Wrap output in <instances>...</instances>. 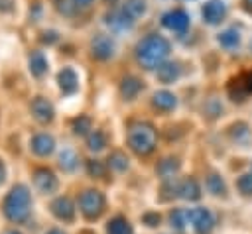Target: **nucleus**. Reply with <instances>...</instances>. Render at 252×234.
Wrapping results in <instances>:
<instances>
[{
	"label": "nucleus",
	"mask_w": 252,
	"mask_h": 234,
	"mask_svg": "<svg viewBox=\"0 0 252 234\" xmlns=\"http://www.w3.org/2000/svg\"><path fill=\"white\" fill-rule=\"evenodd\" d=\"M142 88H144L142 81H140L138 77H134V75L124 77L122 83H120V94H122L124 100H132V98H136V96L140 94Z\"/></svg>",
	"instance_id": "4468645a"
},
{
	"label": "nucleus",
	"mask_w": 252,
	"mask_h": 234,
	"mask_svg": "<svg viewBox=\"0 0 252 234\" xmlns=\"http://www.w3.org/2000/svg\"><path fill=\"white\" fill-rule=\"evenodd\" d=\"M179 73H181V69L177 63H163L158 67V79L161 83H173L179 77Z\"/></svg>",
	"instance_id": "a211bd4d"
},
{
	"label": "nucleus",
	"mask_w": 252,
	"mask_h": 234,
	"mask_svg": "<svg viewBox=\"0 0 252 234\" xmlns=\"http://www.w3.org/2000/svg\"><path fill=\"white\" fill-rule=\"evenodd\" d=\"M57 81H59V88L63 94H75L79 88V77L71 67H63L57 75Z\"/></svg>",
	"instance_id": "ddd939ff"
},
{
	"label": "nucleus",
	"mask_w": 252,
	"mask_h": 234,
	"mask_svg": "<svg viewBox=\"0 0 252 234\" xmlns=\"http://www.w3.org/2000/svg\"><path fill=\"white\" fill-rule=\"evenodd\" d=\"M73 2H75V6H83V8H85V6H89L93 0H73Z\"/></svg>",
	"instance_id": "e433bc0d"
},
{
	"label": "nucleus",
	"mask_w": 252,
	"mask_h": 234,
	"mask_svg": "<svg viewBox=\"0 0 252 234\" xmlns=\"http://www.w3.org/2000/svg\"><path fill=\"white\" fill-rule=\"evenodd\" d=\"M161 22H163V26L167 29H171L175 33H183L189 28V16L181 8H175V10H169L167 14H163Z\"/></svg>",
	"instance_id": "0eeeda50"
},
{
	"label": "nucleus",
	"mask_w": 252,
	"mask_h": 234,
	"mask_svg": "<svg viewBox=\"0 0 252 234\" xmlns=\"http://www.w3.org/2000/svg\"><path fill=\"white\" fill-rule=\"evenodd\" d=\"M33 183H35V187H37L39 193L49 195V193H55L57 191V179H55V175L49 169H43V167L35 169L33 171Z\"/></svg>",
	"instance_id": "9d476101"
},
{
	"label": "nucleus",
	"mask_w": 252,
	"mask_h": 234,
	"mask_svg": "<svg viewBox=\"0 0 252 234\" xmlns=\"http://www.w3.org/2000/svg\"><path fill=\"white\" fill-rule=\"evenodd\" d=\"M187 222L195 228L197 234H211L213 226H215V218H213L211 210L201 208V206L187 210Z\"/></svg>",
	"instance_id": "423d86ee"
},
{
	"label": "nucleus",
	"mask_w": 252,
	"mask_h": 234,
	"mask_svg": "<svg viewBox=\"0 0 252 234\" xmlns=\"http://www.w3.org/2000/svg\"><path fill=\"white\" fill-rule=\"evenodd\" d=\"M30 71L35 77H41L47 71V59H45V55L41 51H32V55H30Z\"/></svg>",
	"instance_id": "6ab92c4d"
},
{
	"label": "nucleus",
	"mask_w": 252,
	"mask_h": 234,
	"mask_svg": "<svg viewBox=\"0 0 252 234\" xmlns=\"http://www.w3.org/2000/svg\"><path fill=\"white\" fill-rule=\"evenodd\" d=\"M108 24L116 29H124V28H130L134 24V20L124 10H120V12H114L112 16H108Z\"/></svg>",
	"instance_id": "5701e85b"
},
{
	"label": "nucleus",
	"mask_w": 252,
	"mask_h": 234,
	"mask_svg": "<svg viewBox=\"0 0 252 234\" xmlns=\"http://www.w3.org/2000/svg\"><path fill=\"white\" fill-rule=\"evenodd\" d=\"M144 222H148L150 226H156L159 222V214L158 212H148V214H144Z\"/></svg>",
	"instance_id": "72a5a7b5"
},
{
	"label": "nucleus",
	"mask_w": 252,
	"mask_h": 234,
	"mask_svg": "<svg viewBox=\"0 0 252 234\" xmlns=\"http://www.w3.org/2000/svg\"><path fill=\"white\" fill-rule=\"evenodd\" d=\"M51 210L53 214L59 218V220H65V222H71L75 218V205L69 197H57L53 203H51Z\"/></svg>",
	"instance_id": "f8f14e48"
},
{
	"label": "nucleus",
	"mask_w": 252,
	"mask_h": 234,
	"mask_svg": "<svg viewBox=\"0 0 252 234\" xmlns=\"http://www.w3.org/2000/svg\"><path fill=\"white\" fill-rule=\"evenodd\" d=\"M45 234H65L63 230H59V228H51V230H47Z\"/></svg>",
	"instance_id": "4c0bfd02"
},
{
	"label": "nucleus",
	"mask_w": 252,
	"mask_h": 234,
	"mask_svg": "<svg viewBox=\"0 0 252 234\" xmlns=\"http://www.w3.org/2000/svg\"><path fill=\"white\" fill-rule=\"evenodd\" d=\"M30 205H32V199H30V191L26 185H16L8 197L4 199V214L10 222H26L28 216H30Z\"/></svg>",
	"instance_id": "f03ea898"
},
{
	"label": "nucleus",
	"mask_w": 252,
	"mask_h": 234,
	"mask_svg": "<svg viewBox=\"0 0 252 234\" xmlns=\"http://www.w3.org/2000/svg\"><path fill=\"white\" fill-rule=\"evenodd\" d=\"M169 55V41L158 33H152L138 41L136 57L144 69H158Z\"/></svg>",
	"instance_id": "f257e3e1"
},
{
	"label": "nucleus",
	"mask_w": 252,
	"mask_h": 234,
	"mask_svg": "<svg viewBox=\"0 0 252 234\" xmlns=\"http://www.w3.org/2000/svg\"><path fill=\"white\" fill-rule=\"evenodd\" d=\"M32 114H33V118L37 120V122H41V124H49L51 120H53V104L47 100V98H43V96H35L33 100H32Z\"/></svg>",
	"instance_id": "1a4fd4ad"
},
{
	"label": "nucleus",
	"mask_w": 252,
	"mask_h": 234,
	"mask_svg": "<svg viewBox=\"0 0 252 234\" xmlns=\"http://www.w3.org/2000/svg\"><path fill=\"white\" fill-rule=\"evenodd\" d=\"M152 104H154L158 110L167 112V110L175 108L177 98H175V94H173V92H169V90H158V92L154 94V98H152Z\"/></svg>",
	"instance_id": "f3484780"
},
{
	"label": "nucleus",
	"mask_w": 252,
	"mask_h": 234,
	"mask_svg": "<svg viewBox=\"0 0 252 234\" xmlns=\"http://www.w3.org/2000/svg\"><path fill=\"white\" fill-rule=\"evenodd\" d=\"M4 179H6V167H4V163L0 161V185L4 183Z\"/></svg>",
	"instance_id": "c9c22d12"
},
{
	"label": "nucleus",
	"mask_w": 252,
	"mask_h": 234,
	"mask_svg": "<svg viewBox=\"0 0 252 234\" xmlns=\"http://www.w3.org/2000/svg\"><path fill=\"white\" fill-rule=\"evenodd\" d=\"M79 208L89 220L98 218L104 210V195L100 191H94V189L83 191L79 197Z\"/></svg>",
	"instance_id": "20e7f679"
},
{
	"label": "nucleus",
	"mask_w": 252,
	"mask_h": 234,
	"mask_svg": "<svg viewBox=\"0 0 252 234\" xmlns=\"http://www.w3.org/2000/svg\"><path fill=\"white\" fill-rule=\"evenodd\" d=\"M77 161H79V157H77V153L71 147H65L59 153V165H61L63 171H73L77 167Z\"/></svg>",
	"instance_id": "4be33fe9"
},
{
	"label": "nucleus",
	"mask_w": 252,
	"mask_h": 234,
	"mask_svg": "<svg viewBox=\"0 0 252 234\" xmlns=\"http://www.w3.org/2000/svg\"><path fill=\"white\" fill-rule=\"evenodd\" d=\"M236 187L242 195H252V173H244L238 177L236 181Z\"/></svg>",
	"instance_id": "7c9ffc66"
},
{
	"label": "nucleus",
	"mask_w": 252,
	"mask_h": 234,
	"mask_svg": "<svg viewBox=\"0 0 252 234\" xmlns=\"http://www.w3.org/2000/svg\"><path fill=\"white\" fill-rule=\"evenodd\" d=\"M203 18L209 24H219L226 18V4L222 0H209L203 6Z\"/></svg>",
	"instance_id": "9b49d317"
},
{
	"label": "nucleus",
	"mask_w": 252,
	"mask_h": 234,
	"mask_svg": "<svg viewBox=\"0 0 252 234\" xmlns=\"http://www.w3.org/2000/svg\"><path fill=\"white\" fill-rule=\"evenodd\" d=\"M207 189H209L213 195H224V193H226V185H224V181L220 179V175H217V173H211V175L207 177Z\"/></svg>",
	"instance_id": "a878e982"
},
{
	"label": "nucleus",
	"mask_w": 252,
	"mask_h": 234,
	"mask_svg": "<svg viewBox=\"0 0 252 234\" xmlns=\"http://www.w3.org/2000/svg\"><path fill=\"white\" fill-rule=\"evenodd\" d=\"M91 130V118L89 116H85V114H79L75 120H73V132L75 134H87Z\"/></svg>",
	"instance_id": "c85d7f7f"
},
{
	"label": "nucleus",
	"mask_w": 252,
	"mask_h": 234,
	"mask_svg": "<svg viewBox=\"0 0 252 234\" xmlns=\"http://www.w3.org/2000/svg\"><path fill=\"white\" fill-rule=\"evenodd\" d=\"M4 234H22V232H18L16 228H10V230H4Z\"/></svg>",
	"instance_id": "58836bf2"
},
{
	"label": "nucleus",
	"mask_w": 252,
	"mask_h": 234,
	"mask_svg": "<svg viewBox=\"0 0 252 234\" xmlns=\"http://www.w3.org/2000/svg\"><path fill=\"white\" fill-rule=\"evenodd\" d=\"M53 147H55V142H53V138L49 134H35L32 138V149H33L35 155L45 157V155H49L53 151Z\"/></svg>",
	"instance_id": "2eb2a0df"
},
{
	"label": "nucleus",
	"mask_w": 252,
	"mask_h": 234,
	"mask_svg": "<svg viewBox=\"0 0 252 234\" xmlns=\"http://www.w3.org/2000/svg\"><path fill=\"white\" fill-rule=\"evenodd\" d=\"M177 171H179V161L173 159V157H167V159L159 161V165H158V175H159L161 179H165V181L173 179V175H175Z\"/></svg>",
	"instance_id": "aec40b11"
},
{
	"label": "nucleus",
	"mask_w": 252,
	"mask_h": 234,
	"mask_svg": "<svg viewBox=\"0 0 252 234\" xmlns=\"http://www.w3.org/2000/svg\"><path fill=\"white\" fill-rule=\"evenodd\" d=\"M106 234H132V226L124 216H114L106 226Z\"/></svg>",
	"instance_id": "412c9836"
},
{
	"label": "nucleus",
	"mask_w": 252,
	"mask_h": 234,
	"mask_svg": "<svg viewBox=\"0 0 252 234\" xmlns=\"http://www.w3.org/2000/svg\"><path fill=\"white\" fill-rule=\"evenodd\" d=\"M87 146H89L91 151H100V149L106 146V136H104V132L93 130V132L89 134V138H87Z\"/></svg>",
	"instance_id": "b1692460"
},
{
	"label": "nucleus",
	"mask_w": 252,
	"mask_h": 234,
	"mask_svg": "<svg viewBox=\"0 0 252 234\" xmlns=\"http://www.w3.org/2000/svg\"><path fill=\"white\" fill-rule=\"evenodd\" d=\"M55 6H57L59 12H63V14H67V16L73 14V10H75L73 6H69V0H55Z\"/></svg>",
	"instance_id": "473e14b6"
},
{
	"label": "nucleus",
	"mask_w": 252,
	"mask_h": 234,
	"mask_svg": "<svg viewBox=\"0 0 252 234\" xmlns=\"http://www.w3.org/2000/svg\"><path fill=\"white\" fill-rule=\"evenodd\" d=\"M87 169H89V173H91L93 177H98V179L106 175V167H104V163H102V161H96V159L89 161V163H87Z\"/></svg>",
	"instance_id": "2f4dec72"
},
{
	"label": "nucleus",
	"mask_w": 252,
	"mask_h": 234,
	"mask_svg": "<svg viewBox=\"0 0 252 234\" xmlns=\"http://www.w3.org/2000/svg\"><path fill=\"white\" fill-rule=\"evenodd\" d=\"M177 195H179L181 199H187V201H197V199L201 197L199 183H197L193 177H189V179L181 181V183L177 185Z\"/></svg>",
	"instance_id": "dca6fc26"
},
{
	"label": "nucleus",
	"mask_w": 252,
	"mask_h": 234,
	"mask_svg": "<svg viewBox=\"0 0 252 234\" xmlns=\"http://www.w3.org/2000/svg\"><path fill=\"white\" fill-rule=\"evenodd\" d=\"M238 41H240V35H238V31H236L234 28L224 29V31L219 35V43H220L222 47H236Z\"/></svg>",
	"instance_id": "bb28decb"
},
{
	"label": "nucleus",
	"mask_w": 252,
	"mask_h": 234,
	"mask_svg": "<svg viewBox=\"0 0 252 234\" xmlns=\"http://www.w3.org/2000/svg\"><path fill=\"white\" fill-rule=\"evenodd\" d=\"M106 4H116V0H104Z\"/></svg>",
	"instance_id": "ea45409f"
},
{
	"label": "nucleus",
	"mask_w": 252,
	"mask_h": 234,
	"mask_svg": "<svg viewBox=\"0 0 252 234\" xmlns=\"http://www.w3.org/2000/svg\"><path fill=\"white\" fill-rule=\"evenodd\" d=\"M158 142V132L150 122H134L128 128V146L138 155H148L154 151Z\"/></svg>",
	"instance_id": "7ed1b4c3"
},
{
	"label": "nucleus",
	"mask_w": 252,
	"mask_h": 234,
	"mask_svg": "<svg viewBox=\"0 0 252 234\" xmlns=\"http://www.w3.org/2000/svg\"><path fill=\"white\" fill-rule=\"evenodd\" d=\"M132 20H136V18H140L144 12H146V2L144 0H126V4H124V8H122Z\"/></svg>",
	"instance_id": "393cba45"
},
{
	"label": "nucleus",
	"mask_w": 252,
	"mask_h": 234,
	"mask_svg": "<svg viewBox=\"0 0 252 234\" xmlns=\"http://www.w3.org/2000/svg\"><path fill=\"white\" fill-rule=\"evenodd\" d=\"M91 51H93V57L100 59V61H106L112 57L114 53V41L108 37V35H96L93 41H91Z\"/></svg>",
	"instance_id": "6e6552de"
},
{
	"label": "nucleus",
	"mask_w": 252,
	"mask_h": 234,
	"mask_svg": "<svg viewBox=\"0 0 252 234\" xmlns=\"http://www.w3.org/2000/svg\"><path fill=\"white\" fill-rule=\"evenodd\" d=\"M226 92L234 102L246 100V96L252 94V69L240 71L238 75H234L226 85Z\"/></svg>",
	"instance_id": "39448f33"
},
{
	"label": "nucleus",
	"mask_w": 252,
	"mask_h": 234,
	"mask_svg": "<svg viewBox=\"0 0 252 234\" xmlns=\"http://www.w3.org/2000/svg\"><path fill=\"white\" fill-rule=\"evenodd\" d=\"M242 8H244L248 14H252V0H242Z\"/></svg>",
	"instance_id": "f704fd0d"
},
{
	"label": "nucleus",
	"mask_w": 252,
	"mask_h": 234,
	"mask_svg": "<svg viewBox=\"0 0 252 234\" xmlns=\"http://www.w3.org/2000/svg\"><path fill=\"white\" fill-rule=\"evenodd\" d=\"M169 220H171V226L175 228V230H183V226L187 224V210H173L171 212V216H169Z\"/></svg>",
	"instance_id": "c756f323"
},
{
	"label": "nucleus",
	"mask_w": 252,
	"mask_h": 234,
	"mask_svg": "<svg viewBox=\"0 0 252 234\" xmlns=\"http://www.w3.org/2000/svg\"><path fill=\"white\" fill-rule=\"evenodd\" d=\"M108 163H110L112 169H116V171H124V169L128 167V157H126L122 151H114V153H110Z\"/></svg>",
	"instance_id": "cd10ccee"
}]
</instances>
